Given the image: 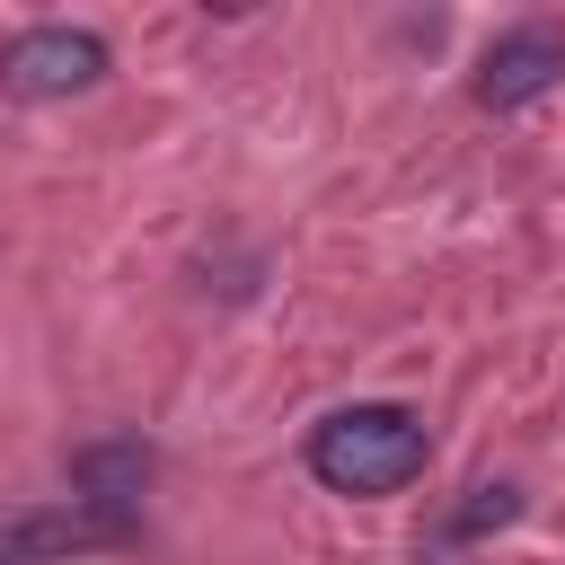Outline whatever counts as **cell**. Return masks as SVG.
I'll use <instances>...</instances> for the list:
<instances>
[{
    "mask_svg": "<svg viewBox=\"0 0 565 565\" xmlns=\"http://www.w3.org/2000/svg\"><path fill=\"white\" fill-rule=\"evenodd\" d=\"M424 459H433V441L406 406H335L327 424H309V477L327 494H362V503L397 494L424 477Z\"/></svg>",
    "mask_w": 565,
    "mask_h": 565,
    "instance_id": "6da1fadb",
    "label": "cell"
},
{
    "mask_svg": "<svg viewBox=\"0 0 565 565\" xmlns=\"http://www.w3.org/2000/svg\"><path fill=\"white\" fill-rule=\"evenodd\" d=\"M494 521H512V486H477V503L459 512V530H494Z\"/></svg>",
    "mask_w": 565,
    "mask_h": 565,
    "instance_id": "8992f818",
    "label": "cell"
},
{
    "mask_svg": "<svg viewBox=\"0 0 565 565\" xmlns=\"http://www.w3.org/2000/svg\"><path fill=\"white\" fill-rule=\"evenodd\" d=\"M150 468H159V459H150L141 441H97V450L71 459V486H79L88 512H115V521H124V503L150 486Z\"/></svg>",
    "mask_w": 565,
    "mask_h": 565,
    "instance_id": "5b68a950",
    "label": "cell"
},
{
    "mask_svg": "<svg viewBox=\"0 0 565 565\" xmlns=\"http://www.w3.org/2000/svg\"><path fill=\"white\" fill-rule=\"evenodd\" d=\"M556 79H565V26H547V18L503 26V35L477 53V106H494V115H512V106L547 97Z\"/></svg>",
    "mask_w": 565,
    "mask_h": 565,
    "instance_id": "3957f363",
    "label": "cell"
},
{
    "mask_svg": "<svg viewBox=\"0 0 565 565\" xmlns=\"http://www.w3.org/2000/svg\"><path fill=\"white\" fill-rule=\"evenodd\" d=\"M106 539H124L115 512H88V503H71V512H26V521L0 530V565H53V556H79V547H106Z\"/></svg>",
    "mask_w": 565,
    "mask_h": 565,
    "instance_id": "277c9868",
    "label": "cell"
},
{
    "mask_svg": "<svg viewBox=\"0 0 565 565\" xmlns=\"http://www.w3.org/2000/svg\"><path fill=\"white\" fill-rule=\"evenodd\" d=\"M97 71H106V44H97L88 26H26V35L0 53V88L26 97V106L79 97V88H97Z\"/></svg>",
    "mask_w": 565,
    "mask_h": 565,
    "instance_id": "7a4b0ae2",
    "label": "cell"
}]
</instances>
